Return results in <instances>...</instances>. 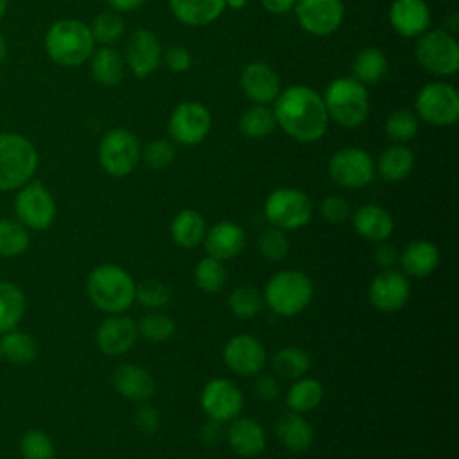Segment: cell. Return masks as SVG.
<instances>
[{"label":"cell","instance_id":"53","mask_svg":"<svg viewBox=\"0 0 459 459\" xmlns=\"http://www.w3.org/2000/svg\"><path fill=\"white\" fill-rule=\"evenodd\" d=\"M201 437H203V441L204 443H208V445H217L219 441H221V437H222V429H221V423L219 421H208L204 427H203V430H201Z\"/></svg>","mask_w":459,"mask_h":459},{"label":"cell","instance_id":"37","mask_svg":"<svg viewBox=\"0 0 459 459\" xmlns=\"http://www.w3.org/2000/svg\"><path fill=\"white\" fill-rule=\"evenodd\" d=\"M228 271L224 264L213 256L201 258L194 267V283L199 290L206 294L221 292L226 285Z\"/></svg>","mask_w":459,"mask_h":459},{"label":"cell","instance_id":"4","mask_svg":"<svg viewBox=\"0 0 459 459\" xmlns=\"http://www.w3.org/2000/svg\"><path fill=\"white\" fill-rule=\"evenodd\" d=\"M95 39L86 23L79 20H59L45 36V50L52 61L63 66H77L93 54Z\"/></svg>","mask_w":459,"mask_h":459},{"label":"cell","instance_id":"30","mask_svg":"<svg viewBox=\"0 0 459 459\" xmlns=\"http://www.w3.org/2000/svg\"><path fill=\"white\" fill-rule=\"evenodd\" d=\"M90 70L100 86H117L124 79L126 61L124 56L113 47H100L91 54Z\"/></svg>","mask_w":459,"mask_h":459},{"label":"cell","instance_id":"20","mask_svg":"<svg viewBox=\"0 0 459 459\" xmlns=\"http://www.w3.org/2000/svg\"><path fill=\"white\" fill-rule=\"evenodd\" d=\"M280 77L265 63H249L240 72V88L253 104H271L280 95Z\"/></svg>","mask_w":459,"mask_h":459},{"label":"cell","instance_id":"54","mask_svg":"<svg viewBox=\"0 0 459 459\" xmlns=\"http://www.w3.org/2000/svg\"><path fill=\"white\" fill-rule=\"evenodd\" d=\"M260 2H262L264 9L273 14H283L289 9H292L296 4V0H260Z\"/></svg>","mask_w":459,"mask_h":459},{"label":"cell","instance_id":"44","mask_svg":"<svg viewBox=\"0 0 459 459\" xmlns=\"http://www.w3.org/2000/svg\"><path fill=\"white\" fill-rule=\"evenodd\" d=\"M90 30L95 43H100L102 47H111L115 41L122 38L124 22L115 11H106L95 16L93 23L90 25Z\"/></svg>","mask_w":459,"mask_h":459},{"label":"cell","instance_id":"31","mask_svg":"<svg viewBox=\"0 0 459 459\" xmlns=\"http://www.w3.org/2000/svg\"><path fill=\"white\" fill-rule=\"evenodd\" d=\"M412 167H414V152L403 143H394L378 156L375 170L384 181L396 183L405 179L411 174Z\"/></svg>","mask_w":459,"mask_h":459},{"label":"cell","instance_id":"47","mask_svg":"<svg viewBox=\"0 0 459 459\" xmlns=\"http://www.w3.org/2000/svg\"><path fill=\"white\" fill-rule=\"evenodd\" d=\"M140 158H143L147 167H151L154 170H160V169L169 167L174 161L176 147H174V143L170 140L158 138V140H152V142H149L145 145L143 154Z\"/></svg>","mask_w":459,"mask_h":459},{"label":"cell","instance_id":"24","mask_svg":"<svg viewBox=\"0 0 459 459\" xmlns=\"http://www.w3.org/2000/svg\"><path fill=\"white\" fill-rule=\"evenodd\" d=\"M113 387L126 400L147 402L156 391V382L143 366L122 364L113 371Z\"/></svg>","mask_w":459,"mask_h":459},{"label":"cell","instance_id":"38","mask_svg":"<svg viewBox=\"0 0 459 459\" xmlns=\"http://www.w3.org/2000/svg\"><path fill=\"white\" fill-rule=\"evenodd\" d=\"M2 355L7 357L14 364H29L38 355L36 341L20 330H9L2 337Z\"/></svg>","mask_w":459,"mask_h":459},{"label":"cell","instance_id":"12","mask_svg":"<svg viewBox=\"0 0 459 459\" xmlns=\"http://www.w3.org/2000/svg\"><path fill=\"white\" fill-rule=\"evenodd\" d=\"M373 158L359 147L339 149L328 161L330 179L342 188H364L375 179Z\"/></svg>","mask_w":459,"mask_h":459},{"label":"cell","instance_id":"39","mask_svg":"<svg viewBox=\"0 0 459 459\" xmlns=\"http://www.w3.org/2000/svg\"><path fill=\"white\" fill-rule=\"evenodd\" d=\"M264 294L253 285H240L228 298L230 310L240 319H253L264 308Z\"/></svg>","mask_w":459,"mask_h":459},{"label":"cell","instance_id":"3","mask_svg":"<svg viewBox=\"0 0 459 459\" xmlns=\"http://www.w3.org/2000/svg\"><path fill=\"white\" fill-rule=\"evenodd\" d=\"M264 303L278 316L292 317L301 314L314 298L310 276L296 269L274 273L264 289Z\"/></svg>","mask_w":459,"mask_h":459},{"label":"cell","instance_id":"41","mask_svg":"<svg viewBox=\"0 0 459 459\" xmlns=\"http://www.w3.org/2000/svg\"><path fill=\"white\" fill-rule=\"evenodd\" d=\"M172 299V289L160 278H145L134 287V301L151 310L167 307Z\"/></svg>","mask_w":459,"mask_h":459},{"label":"cell","instance_id":"27","mask_svg":"<svg viewBox=\"0 0 459 459\" xmlns=\"http://www.w3.org/2000/svg\"><path fill=\"white\" fill-rule=\"evenodd\" d=\"M276 437L283 448L294 454L307 452L314 443L312 425L299 412H285L276 421Z\"/></svg>","mask_w":459,"mask_h":459},{"label":"cell","instance_id":"50","mask_svg":"<svg viewBox=\"0 0 459 459\" xmlns=\"http://www.w3.org/2000/svg\"><path fill=\"white\" fill-rule=\"evenodd\" d=\"M161 59L165 61L167 68L174 74H183L192 66V54L185 47H179V45L167 48L165 54L161 56Z\"/></svg>","mask_w":459,"mask_h":459},{"label":"cell","instance_id":"28","mask_svg":"<svg viewBox=\"0 0 459 459\" xmlns=\"http://www.w3.org/2000/svg\"><path fill=\"white\" fill-rule=\"evenodd\" d=\"M170 13L188 27H203L215 22L226 9V0H169Z\"/></svg>","mask_w":459,"mask_h":459},{"label":"cell","instance_id":"8","mask_svg":"<svg viewBox=\"0 0 459 459\" xmlns=\"http://www.w3.org/2000/svg\"><path fill=\"white\" fill-rule=\"evenodd\" d=\"M414 48L421 68L434 75H452L459 68V45L446 29H427Z\"/></svg>","mask_w":459,"mask_h":459},{"label":"cell","instance_id":"21","mask_svg":"<svg viewBox=\"0 0 459 459\" xmlns=\"http://www.w3.org/2000/svg\"><path fill=\"white\" fill-rule=\"evenodd\" d=\"M203 244L208 251V256H213L221 262L231 260L244 251L246 231L233 221H221L206 230Z\"/></svg>","mask_w":459,"mask_h":459},{"label":"cell","instance_id":"7","mask_svg":"<svg viewBox=\"0 0 459 459\" xmlns=\"http://www.w3.org/2000/svg\"><path fill=\"white\" fill-rule=\"evenodd\" d=\"M264 213L274 228L290 231L310 222L314 206L303 190L294 186H280L267 195Z\"/></svg>","mask_w":459,"mask_h":459},{"label":"cell","instance_id":"25","mask_svg":"<svg viewBox=\"0 0 459 459\" xmlns=\"http://www.w3.org/2000/svg\"><path fill=\"white\" fill-rule=\"evenodd\" d=\"M231 450L240 457H256L267 445L264 427L253 418H235L226 432Z\"/></svg>","mask_w":459,"mask_h":459},{"label":"cell","instance_id":"36","mask_svg":"<svg viewBox=\"0 0 459 459\" xmlns=\"http://www.w3.org/2000/svg\"><path fill=\"white\" fill-rule=\"evenodd\" d=\"M276 127L274 113L269 106L253 104L238 118V129L247 138H265Z\"/></svg>","mask_w":459,"mask_h":459},{"label":"cell","instance_id":"52","mask_svg":"<svg viewBox=\"0 0 459 459\" xmlns=\"http://www.w3.org/2000/svg\"><path fill=\"white\" fill-rule=\"evenodd\" d=\"M398 258H400V251L394 244H389L387 240L384 242H378L375 253H373V260L375 264L385 271V269H393L396 264H398Z\"/></svg>","mask_w":459,"mask_h":459},{"label":"cell","instance_id":"49","mask_svg":"<svg viewBox=\"0 0 459 459\" xmlns=\"http://www.w3.org/2000/svg\"><path fill=\"white\" fill-rule=\"evenodd\" d=\"M253 391L256 394V398H260L262 402H273L280 396V380L276 375L271 373H264V375H256L255 382H253Z\"/></svg>","mask_w":459,"mask_h":459},{"label":"cell","instance_id":"34","mask_svg":"<svg viewBox=\"0 0 459 459\" xmlns=\"http://www.w3.org/2000/svg\"><path fill=\"white\" fill-rule=\"evenodd\" d=\"M351 77H355L364 86L375 84L387 74V57L380 48L366 47L355 56L351 63Z\"/></svg>","mask_w":459,"mask_h":459},{"label":"cell","instance_id":"48","mask_svg":"<svg viewBox=\"0 0 459 459\" xmlns=\"http://www.w3.org/2000/svg\"><path fill=\"white\" fill-rule=\"evenodd\" d=\"M321 215L326 222L333 224V226H339L342 224L350 215H351V208H350V203L342 197V195H326L323 201H321Z\"/></svg>","mask_w":459,"mask_h":459},{"label":"cell","instance_id":"42","mask_svg":"<svg viewBox=\"0 0 459 459\" xmlns=\"http://www.w3.org/2000/svg\"><path fill=\"white\" fill-rule=\"evenodd\" d=\"M29 247L27 228L14 219H0V256H18Z\"/></svg>","mask_w":459,"mask_h":459},{"label":"cell","instance_id":"2","mask_svg":"<svg viewBox=\"0 0 459 459\" xmlns=\"http://www.w3.org/2000/svg\"><path fill=\"white\" fill-rule=\"evenodd\" d=\"M136 281L120 265L100 264L93 267L86 280L90 301L102 312L122 314L134 303Z\"/></svg>","mask_w":459,"mask_h":459},{"label":"cell","instance_id":"45","mask_svg":"<svg viewBox=\"0 0 459 459\" xmlns=\"http://www.w3.org/2000/svg\"><path fill=\"white\" fill-rule=\"evenodd\" d=\"M256 246H258L260 255L265 260H269V262H281L287 256V253H289L290 242H289V238H287L283 230L273 226V228H267V230H264L260 233Z\"/></svg>","mask_w":459,"mask_h":459},{"label":"cell","instance_id":"13","mask_svg":"<svg viewBox=\"0 0 459 459\" xmlns=\"http://www.w3.org/2000/svg\"><path fill=\"white\" fill-rule=\"evenodd\" d=\"M167 127L172 142L190 147L201 143L206 138L212 127V117L201 102L186 100L174 108Z\"/></svg>","mask_w":459,"mask_h":459},{"label":"cell","instance_id":"60","mask_svg":"<svg viewBox=\"0 0 459 459\" xmlns=\"http://www.w3.org/2000/svg\"><path fill=\"white\" fill-rule=\"evenodd\" d=\"M437 2H445V0H437Z\"/></svg>","mask_w":459,"mask_h":459},{"label":"cell","instance_id":"22","mask_svg":"<svg viewBox=\"0 0 459 459\" xmlns=\"http://www.w3.org/2000/svg\"><path fill=\"white\" fill-rule=\"evenodd\" d=\"M389 22L400 36L416 38L430 27V9L425 0H394Z\"/></svg>","mask_w":459,"mask_h":459},{"label":"cell","instance_id":"56","mask_svg":"<svg viewBox=\"0 0 459 459\" xmlns=\"http://www.w3.org/2000/svg\"><path fill=\"white\" fill-rule=\"evenodd\" d=\"M7 56V45H5V38L0 34V63L5 59Z\"/></svg>","mask_w":459,"mask_h":459},{"label":"cell","instance_id":"33","mask_svg":"<svg viewBox=\"0 0 459 459\" xmlns=\"http://www.w3.org/2000/svg\"><path fill=\"white\" fill-rule=\"evenodd\" d=\"M25 307L23 290L11 281H0V333L16 328L25 314Z\"/></svg>","mask_w":459,"mask_h":459},{"label":"cell","instance_id":"18","mask_svg":"<svg viewBox=\"0 0 459 459\" xmlns=\"http://www.w3.org/2000/svg\"><path fill=\"white\" fill-rule=\"evenodd\" d=\"M161 56L163 52L158 36L152 30L140 27L129 38L124 61L136 77H147L156 72L161 63Z\"/></svg>","mask_w":459,"mask_h":459},{"label":"cell","instance_id":"17","mask_svg":"<svg viewBox=\"0 0 459 459\" xmlns=\"http://www.w3.org/2000/svg\"><path fill=\"white\" fill-rule=\"evenodd\" d=\"M222 359L228 369L242 377L258 375L267 360V351L264 344L251 333H237L233 335L224 350Z\"/></svg>","mask_w":459,"mask_h":459},{"label":"cell","instance_id":"9","mask_svg":"<svg viewBox=\"0 0 459 459\" xmlns=\"http://www.w3.org/2000/svg\"><path fill=\"white\" fill-rule=\"evenodd\" d=\"M142 156L138 138L124 129L115 127L104 133L99 143V163L113 178H124L131 174Z\"/></svg>","mask_w":459,"mask_h":459},{"label":"cell","instance_id":"46","mask_svg":"<svg viewBox=\"0 0 459 459\" xmlns=\"http://www.w3.org/2000/svg\"><path fill=\"white\" fill-rule=\"evenodd\" d=\"M20 448L25 459H54V443L43 430L32 429L25 432Z\"/></svg>","mask_w":459,"mask_h":459},{"label":"cell","instance_id":"55","mask_svg":"<svg viewBox=\"0 0 459 459\" xmlns=\"http://www.w3.org/2000/svg\"><path fill=\"white\" fill-rule=\"evenodd\" d=\"M115 13H131L138 9L145 0H106Z\"/></svg>","mask_w":459,"mask_h":459},{"label":"cell","instance_id":"5","mask_svg":"<svg viewBox=\"0 0 459 459\" xmlns=\"http://www.w3.org/2000/svg\"><path fill=\"white\" fill-rule=\"evenodd\" d=\"M323 102L328 113V118L339 126L351 129L364 124L369 113V95L362 82L355 77H337L326 90Z\"/></svg>","mask_w":459,"mask_h":459},{"label":"cell","instance_id":"1","mask_svg":"<svg viewBox=\"0 0 459 459\" xmlns=\"http://www.w3.org/2000/svg\"><path fill=\"white\" fill-rule=\"evenodd\" d=\"M276 126L301 143L323 138L328 127V113L323 97L307 84H294L274 99Z\"/></svg>","mask_w":459,"mask_h":459},{"label":"cell","instance_id":"16","mask_svg":"<svg viewBox=\"0 0 459 459\" xmlns=\"http://www.w3.org/2000/svg\"><path fill=\"white\" fill-rule=\"evenodd\" d=\"M368 298L378 312L393 314L402 310L411 298V283L402 271H380L369 283Z\"/></svg>","mask_w":459,"mask_h":459},{"label":"cell","instance_id":"51","mask_svg":"<svg viewBox=\"0 0 459 459\" xmlns=\"http://www.w3.org/2000/svg\"><path fill=\"white\" fill-rule=\"evenodd\" d=\"M134 425L143 434H154L160 427V412L151 405H142L134 414Z\"/></svg>","mask_w":459,"mask_h":459},{"label":"cell","instance_id":"19","mask_svg":"<svg viewBox=\"0 0 459 459\" xmlns=\"http://www.w3.org/2000/svg\"><path fill=\"white\" fill-rule=\"evenodd\" d=\"M138 339L136 323L122 314H111L97 328L95 341L102 353L109 357H118L129 351Z\"/></svg>","mask_w":459,"mask_h":459},{"label":"cell","instance_id":"6","mask_svg":"<svg viewBox=\"0 0 459 459\" xmlns=\"http://www.w3.org/2000/svg\"><path fill=\"white\" fill-rule=\"evenodd\" d=\"M38 169L36 147L18 133L0 134V190H14L29 183Z\"/></svg>","mask_w":459,"mask_h":459},{"label":"cell","instance_id":"32","mask_svg":"<svg viewBox=\"0 0 459 459\" xmlns=\"http://www.w3.org/2000/svg\"><path fill=\"white\" fill-rule=\"evenodd\" d=\"M325 389L317 378L301 377L292 380L289 391H287V405L290 411L305 414L314 411L321 400H323Z\"/></svg>","mask_w":459,"mask_h":459},{"label":"cell","instance_id":"35","mask_svg":"<svg viewBox=\"0 0 459 459\" xmlns=\"http://www.w3.org/2000/svg\"><path fill=\"white\" fill-rule=\"evenodd\" d=\"M310 369V357L299 346L280 348L273 357V371L278 378L296 380L307 375Z\"/></svg>","mask_w":459,"mask_h":459},{"label":"cell","instance_id":"43","mask_svg":"<svg viewBox=\"0 0 459 459\" xmlns=\"http://www.w3.org/2000/svg\"><path fill=\"white\" fill-rule=\"evenodd\" d=\"M384 129L394 143H405L418 133V117L411 109H396L387 117Z\"/></svg>","mask_w":459,"mask_h":459},{"label":"cell","instance_id":"11","mask_svg":"<svg viewBox=\"0 0 459 459\" xmlns=\"http://www.w3.org/2000/svg\"><path fill=\"white\" fill-rule=\"evenodd\" d=\"M14 212L18 221L30 230H47L56 219V201L50 190L39 183H25L14 197Z\"/></svg>","mask_w":459,"mask_h":459},{"label":"cell","instance_id":"15","mask_svg":"<svg viewBox=\"0 0 459 459\" xmlns=\"http://www.w3.org/2000/svg\"><path fill=\"white\" fill-rule=\"evenodd\" d=\"M294 13L305 32L328 36L341 27L344 5L342 0H296Z\"/></svg>","mask_w":459,"mask_h":459},{"label":"cell","instance_id":"29","mask_svg":"<svg viewBox=\"0 0 459 459\" xmlns=\"http://www.w3.org/2000/svg\"><path fill=\"white\" fill-rule=\"evenodd\" d=\"M206 221L204 217L192 208H185L179 210L172 222H170V237L172 240L185 249H192L197 247L199 244H203L204 235H206Z\"/></svg>","mask_w":459,"mask_h":459},{"label":"cell","instance_id":"58","mask_svg":"<svg viewBox=\"0 0 459 459\" xmlns=\"http://www.w3.org/2000/svg\"><path fill=\"white\" fill-rule=\"evenodd\" d=\"M5 9H7V0H0V18L4 16Z\"/></svg>","mask_w":459,"mask_h":459},{"label":"cell","instance_id":"59","mask_svg":"<svg viewBox=\"0 0 459 459\" xmlns=\"http://www.w3.org/2000/svg\"><path fill=\"white\" fill-rule=\"evenodd\" d=\"M0 357H2V341H0Z\"/></svg>","mask_w":459,"mask_h":459},{"label":"cell","instance_id":"26","mask_svg":"<svg viewBox=\"0 0 459 459\" xmlns=\"http://www.w3.org/2000/svg\"><path fill=\"white\" fill-rule=\"evenodd\" d=\"M439 249L429 240H412L400 251V265L405 276L425 278L439 265Z\"/></svg>","mask_w":459,"mask_h":459},{"label":"cell","instance_id":"57","mask_svg":"<svg viewBox=\"0 0 459 459\" xmlns=\"http://www.w3.org/2000/svg\"><path fill=\"white\" fill-rule=\"evenodd\" d=\"M246 2H247V0H226V5H230V7H233V9H240V7L246 5Z\"/></svg>","mask_w":459,"mask_h":459},{"label":"cell","instance_id":"23","mask_svg":"<svg viewBox=\"0 0 459 459\" xmlns=\"http://www.w3.org/2000/svg\"><path fill=\"white\" fill-rule=\"evenodd\" d=\"M351 224L359 237L375 244L387 240L394 230V221L391 213L384 206L375 203L359 206L351 213Z\"/></svg>","mask_w":459,"mask_h":459},{"label":"cell","instance_id":"40","mask_svg":"<svg viewBox=\"0 0 459 459\" xmlns=\"http://www.w3.org/2000/svg\"><path fill=\"white\" fill-rule=\"evenodd\" d=\"M136 330L138 335L149 342H165L174 335L176 323L169 314L152 310L136 323Z\"/></svg>","mask_w":459,"mask_h":459},{"label":"cell","instance_id":"14","mask_svg":"<svg viewBox=\"0 0 459 459\" xmlns=\"http://www.w3.org/2000/svg\"><path fill=\"white\" fill-rule=\"evenodd\" d=\"M244 405L242 391L228 378H212L201 391V407L212 421L235 420Z\"/></svg>","mask_w":459,"mask_h":459},{"label":"cell","instance_id":"10","mask_svg":"<svg viewBox=\"0 0 459 459\" xmlns=\"http://www.w3.org/2000/svg\"><path fill=\"white\" fill-rule=\"evenodd\" d=\"M416 117L432 126H452L459 118V93L448 82H429L416 97Z\"/></svg>","mask_w":459,"mask_h":459}]
</instances>
